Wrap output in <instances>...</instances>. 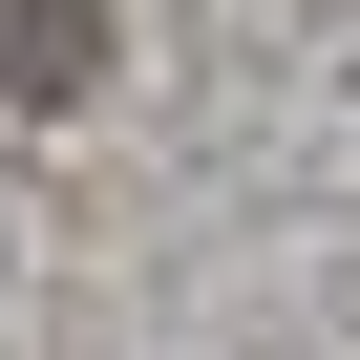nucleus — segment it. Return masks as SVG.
Returning <instances> with one entry per match:
<instances>
[{"mask_svg":"<svg viewBox=\"0 0 360 360\" xmlns=\"http://www.w3.org/2000/svg\"><path fill=\"white\" fill-rule=\"evenodd\" d=\"M106 64V0H0V106H85Z\"/></svg>","mask_w":360,"mask_h":360,"instance_id":"obj_1","label":"nucleus"}]
</instances>
